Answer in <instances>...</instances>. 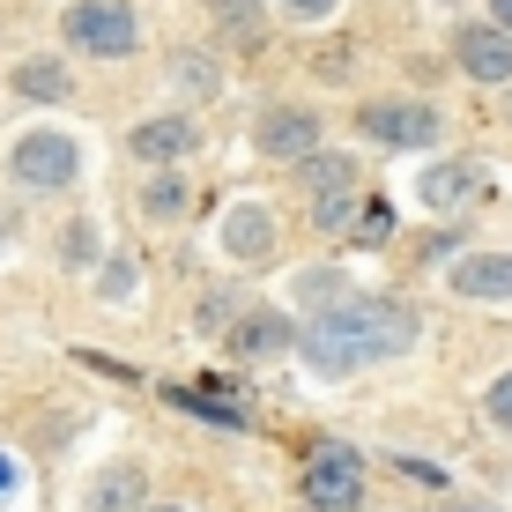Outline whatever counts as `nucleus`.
<instances>
[{
  "instance_id": "5701e85b",
  "label": "nucleus",
  "mask_w": 512,
  "mask_h": 512,
  "mask_svg": "<svg viewBox=\"0 0 512 512\" xmlns=\"http://www.w3.org/2000/svg\"><path fill=\"white\" fill-rule=\"evenodd\" d=\"M216 8H231V15H238V23H253V15H245V0H216Z\"/></svg>"
},
{
  "instance_id": "f03ea898",
  "label": "nucleus",
  "mask_w": 512,
  "mask_h": 512,
  "mask_svg": "<svg viewBox=\"0 0 512 512\" xmlns=\"http://www.w3.org/2000/svg\"><path fill=\"white\" fill-rule=\"evenodd\" d=\"M60 30H67V45L90 52V60H119V52H134V38H141L127 0H75V8L60 15Z\"/></svg>"
},
{
  "instance_id": "4be33fe9",
  "label": "nucleus",
  "mask_w": 512,
  "mask_h": 512,
  "mask_svg": "<svg viewBox=\"0 0 512 512\" xmlns=\"http://www.w3.org/2000/svg\"><path fill=\"white\" fill-rule=\"evenodd\" d=\"M490 15H498V30H512V0H490Z\"/></svg>"
},
{
  "instance_id": "20e7f679",
  "label": "nucleus",
  "mask_w": 512,
  "mask_h": 512,
  "mask_svg": "<svg viewBox=\"0 0 512 512\" xmlns=\"http://www.w3.org/2000/svg\"><path fill=\"white\" fill-rule=\"evenodd\" d=\"M297 179L312 193V223H320V231H349V216H357V164L320 149V156L297 164Z\"/></svg>"
},
{
  "instance_id": "dca6fc26",
  "label": "nucleus",
  "mask_w": 512,
  "mask_h": 512,
  "mask_svg": "<svg viewBox=\"0 0 512 512\" xmlns=\"http://www.w3.org/2000/svg\"><path fill=\"white\" fill-rule=\"evenodd\" d=\"M134 490H141V475H134V468H112V475H104V483L90 490V512H127V505H134Z\"/></svg>"
},
{
  "instance_id": "f8f14e48",
  "label": "nucleus",
  "mask_w": 512,
  "mask_h": 512,
  "mask_svg": "<svg viewBox=\"0 0 512 512\" xmlns=\"http://www.w3.org/2000/svg\"><path fill=\"white\" fill-rule=\"evenodd\" d=\"M446 282L453 297H512V253H468Z\"/></svg>"
},
{
  "instance_id": "39448f33",
  "label": "nucleus",
  "mask_w": 512,
  "mask_h": 512,
  "mask_svg": "<svg viewBox=\"0 0 512 512\" xmlns=\"http://www.w3.org/2000/svg\"><path fill=\"white\" fill-rule=\"evenodd\" d=\"M305 498H312V512H357V505H364V468H357V453H349V446H327L320 461L305 468Z\"/></svg>"
},
{
  "instance_id": "6ab92c4d",
  "label": "nucleus",
  "mask_w": 512,
  "mask_h": 512,
  "mask_svg": "<svg viewBox=\"0 0 512 512\" xmlns=\"http://www.w3.org/2000/svg\"><path fill=\"white\" fill-rule=\"evenodd\" d=\"M379 238H394V208H386V201H372L357 216V245H379Z\"/></svg>"
},
{
  "instance_id": "423d86ee",
  "label": "nucleus",
  "mask_w": 512,
  "mask_h": 512,
  "mask_svg": "<svg viewBox=\"0 0 512 512\" xmlns=\"http://www.w3.org/2000/svg\"><path fill=\"white\" fill-rule=\"evenodd\" d=\"M253 149L282 156V164H305V156H320V119H312L305 104H275V112H260Z\"/></svg>"
},
{
  "instance_id": "7ed1b4c3",
  "label": "nucleus",
  "mask_w": 512,
  "mask_h": 512,
  "mask_svg": "<svg viewBox=\"0 0 512 512\" xmlns=\"http://www.w3.org/2000/svg\"><path fill=\"white\" fill-rule=\"evenodd\" d=\"M8 171L23 186H38V193H60V186H75V171H82V141L60 134V127H30L23 141H15Z\"/></svg>"
},
{
  "instance_id": "4468645a",
  "label": "nucleus",
  "mask_w": 512,
  "mask_h": 512,
  "mask_svg": "<svg viewBox=\"0 0 512 512\" xmlns=\"http://www.w3.org/2000/svg\"><path fill=\"white\" fill-rule=\"evenodd\" d=\"M15 90L38 97V104H60L67 90H75V82H67V67H60V60H23V67H15Z\"/></svg>"
},
{
  "instance_id": "393cba45",
  "label": "nucleus",
  "mask_w": 512,
  "mask_h": 512,
  "mask_svg": "<svg viewBox=\"0 0 512 512\" xmlns=\"http://www.w3.org/2000/svg\"><path fill=\"white\" fill-rule=\"evenodd\" d=\"M505 119H512V90H505Z\"/></svg>"
},
{
  "instance_id": "0eeeda50",
  "label": "nucleus",
  "mask_w": 512,
  "mask_h": 512,
  "mask_svg": "<svg viewBox=\"0 0 512 512\" xmlns=\"http://www.w3.org/2000/svg\"><path fill=\"white\" fill-rule=\"evenodd\" d=\"M357 127L364 141H386V149H423V141H438V112L431 104H364Z\"/></svg>"
},
{
  "instance_id": "f257e3e1",
  "label": "nucleus",
  "mask_w": 512,
  "mask_h": 512,
  "mask_svg": "<svg viewBox=\"0 0 512 512\" xmlns=\"http://www.w3.org/2000/svg\"><path fill=\"white\" fill-rule=\"evenodd\" d=\"M409 342H416V320L401 305H342V312H327V320H312L297 349H305L312 379H349L357 364L401 357Z\"/></svg>"
},
{
  "instance_id": "1a4fd4ad",
  "label": "nucleus",
  "mask_w": 512,
  "mask_h": 512,
  "mask_svg": "<svg viewBox=\"0 0 512 512\" xmlns=\"http://www.w3.org/2000/svg\"><path fill=\"white\" fill-rule=\"evenodd\" d=\"M223 253H231V260H268V253H275V216H268V201H238V208H231V223H223Z\"/></svg>"
},
{
  "instance_id": "b1692460",
  "label": "nucleus",
  "mask_w": 512,
  "mask_h": 512,
  "mask_svg": "<svg viewBox=\"0 0 512 512\" xmlns=\"http://www.w3.org/2000/svg\"><path fill=\"white\" fill-rule=\"evenodd\" d=\"M8 483H15V468H8V461H0V490H8Z\"/></svg>"
},
{
  "instance_id": "f3484780",
  "label": "nucleus",
  "mask_w": 512,
  "mask_h": 512,
  "mask_svg": "<svg viewBox=\"0 0 512 512\" xmlns=\"http://www.w3.org/2000/svg\"><path fill=\"white\" fill-rule=\"evenodd\" d=\"M186 201L193 193L179 186V179H149V193H141V208H149L156 223H171V216H186Z\"/></svg>"
},
{
  "instance_id": "6e6552de",
  "label": "nucleus",
  "mask_w": 512,
  "mask_h": 512,
  "mask_svg": "<svg viewBox=\"0 0 512 512\" xmlns=\"http://www.w3.org/2000/svg\"><path fill=\"white\" fill-rule=\"evenodd\" d=\"M453 52H461V67H468L475 82H498V90H512V30L468 23L461 38H453Z\"/></svg>"
},
{
  "instance_id": "ddd939ff",
  "label": "nucleus",
  "mask_w": 512,
  "mask_h": 512,
  "mask_svg": "<svg viewBox=\"0 0 512 512\" xmlns=\"http://www.w3.org/2000/svg\"><path fill=\"white\" fill-rule=\"evenodd\" d=\"M483 186H490V171H483V164H438L431 179H423V201L446 216V208H468Z\"/></svg>"
},
{
  "instance_id": "9d476101",
  "label": "nucleus",
  "mask_w": 512,
  "mask_h": 512,
  "mask_svg": "<svg viewBox=\"0 0 512 512\" xmlns=\"http://www.w3.org/2000/svg\"><path fill=\"white\" fill-rule=\"evenodd\" d=\"M231 342H238V357H282V349H297L305 334H297L290 312H245V327Z\"/></svg>"
},
{
  "instance_id": "9b49d317",
  "label": "nucleus",
  "mask_w": 512,
  "mask_h": 512,
  "mask_svg": "<svg viewBox=\"0 0 512 512\" xmlns=\"http://www.w3.org/2000/svg\"><path fill=\"white\" fill-rule=\"evenodd\" d=\"M127 149L141 156V164H179V156L193 149V119H141V127L127 134Z\"/></svg>"
},
{
  "instance_id": "a211bd4d",
  "label": "nucleus",
  "mask_w": 512,
  "mask_h": 512,
  "mask_svg": "<svg viewBox=\"0 0 512 512\" xmlns=\"http://www.w3.org/2000/svg\"><path fill=\"white\" fill-rule=\"evenodd\" d=\"M60 260H67V268H90V260H97V223H67V231H60Z\"/></svg>"
},
{
  "instance_id": "aec40b11",
  "label": "nucleus",
  "mask_w": 512,
  "mask_h": 512,
  "mask_svg": "<svg viewBox=\"0 0 512 512\" xmlns=\"http://www.w3.org/2000/svg\"><path fill=\"white\" fill-rule=\"evenodd\" d=\"M483 409H490V423H505V431H512V372H505L498 386H490V401H483Z\"/></svg>"
},
{
  "instance_id": "412c9836",
  "label": "nucleus",
  "mask_w": 512,
  "mask_h": 512,
  "mask_svg": "<svg viewBox=\"0 0 512 512\" xmlns=\"http://www.w3.org/2000/svg\"><path fill=\"white\" fill-rule=\"evenodd\" d=\"M297 15H334V0H290Z\"/></svg>"
},
{
  "instance_id": "2eb2a0df",
  "label": "nucleus",
  "mask_w": 512,
  "mask_h": 512,
  "mask_svg": "<svg viewBox=\"0 0 512 512\" xmlns=\"http://www.w3.org/2000/svg\"><path fill=\"white\" fill-rule=\"evenodd\" d=\"M171 82H179L186 97H216V90H223L216 60H201V52H179V60H171Z\"/></svg>"
}]
</instances>
